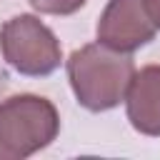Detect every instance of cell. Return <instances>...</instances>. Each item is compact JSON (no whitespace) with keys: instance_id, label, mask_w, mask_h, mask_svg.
<instances>
[{"instance_id":"7a4b0ae2","label":"cell","mask_w":160,"mask_h":160,"mask_svg":"<svg viewBox=\"0 0 160 160\" xmlns=\"http://www.w3.org/2000/svg\"><path fill=\"white\" fill-rule=\"evenodd\" d=\"M60 132V112L52 100L20 92L0 100V160H25Z\"/></svg>"},{"instance_id":"8992f818","label":"cell","mask_w":160,"mask_h":160,"mask_svg":"<svg viewBox=\"0 0 160 160\" xmlns=\"http://www.w3.org/2000/svg\"><path fill=\"white\" fill-rule=\"evenodd\" d=\"M28 2L32 5V10L42 15H72L88 0H28Z\"/></svg>"},{"instance_id":"3957f363","label":"cell","mask_w":160,"mask_h":160,"mask_svg":"<svg viewBox=\"0 0 160 160\" xmlns=\"http://www.w3.org/2000/svg\"><path fill=\"white\" fill-rule=\"evenodd\" d=\"M2 60L25 78L52 75L62 62V48L58 35L30 12L12 15L0 28Z\"/></svg>"},{"instance_id":"5b68a950","label":"cell","mask_w":160,"mask_h":160,"mask_svg":"<svg viewBox=\"0 0 160 160\" xmlns=\"http://www.w3.org/2000/svg\"><path fill=\"white\" fill-rule=\"evenodd\" d=\"M122 102L135 132L160 138V65L152 62L135 70Z\"/></svg>"},{"instance_id":"277c9868","label":"cell","mask_w":160,"mask_h":160,"mask_svg":"<svg viewBox=\"0 0 160 160\" xmlns=\"http://www.w3.org/2000/svg\"><path fill=\"white\" fill-rule=\"evenodd\" d=\"M155 22L145 8V0H108L102 8L95 35L98 42L118 50V52H135L155 40Z\"/></svg>"},{"instance_id":"6da1fadb","label":"cell","mask_w":160,"mask_h":160,"mask_svg":"<svg viewBox=\"0 0 160 160\" xmlns=\"http://www.w3.org/2000/svg\"><path fill=\"white\" fill-rule=\"evenodd\" d=\"M65 70L78 105L90 112H108L125 100L135 62L130 52H118L102 42H88L70 52Z\"/></svg>"},{"instance_id":"52a82bcc","label":"cell","mask_w":160,"mask_h":160,"mask_svg":"<svg viewBox=\"0 0 160 160\" xmlns=\"http://www.w3.org/2000/svg\"><path fill=\"white\" fill-rule=\"evenodd\" d=\"M145 8H148V12H150L155 28L160 30V0H145Z\"/></svg>"}]
</instances>
